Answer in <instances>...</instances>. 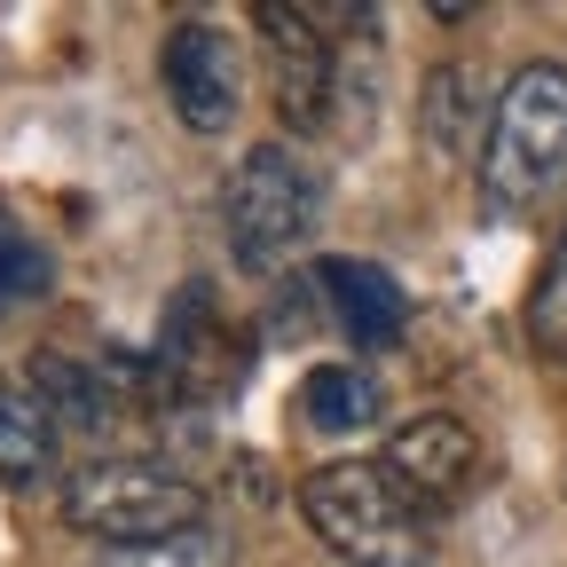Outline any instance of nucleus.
I'll return each mask as SVG.
<instances>
[{
	"mask_svg": "<svg viewBox=\"0 0 567 567\" xmlns=\"http://www.w3.org/2000/svg\"><path fill=\"white\" fill-rule=\"evenodd\" d=\"M308 528L347 559V567H425L434 528H425L417 496L386 473V457H331L300 481Z\"/></svg>",
	"mask_w": 567,
	"mask_h": 567,
	"instance_id": "1",
	"label": "nucleus"
},
{
	"mask_svg": "<svg viewBox=\"0 0 567 567\" xmlns=\"http://www.w3.org/2000/svg\"><path fill=\"white\" fill-rule=\"evenodd\" d=\"M567 189V63H520L481 151V205L520 221Z\"/></svg>",
	"mask_w": 567,
	"mask_h": 567,
	"instance_id": "2",
	"label": "nucleus"
},
{
	"mask_svg": "<svg viewBox=\"0 0 567 567\" xmlns=\"http://www.w3.org/2000/svg\"><path fill=\"white\" fill-rule=\"evenodd\" d=\"M63 520L118 551V544H158V536L205 528V496L189 473H174L158 457H95L63 481Z\"/></svg>",
	"mask_w": 567,
	"mask_h": 567,
	"instance_id": "3",
	"label": "nucleus"
},
{
	"mask_svg": "<svg viewBox=\"0 0 567 567\" xmlns=\"http://www.w3.org/2000/svg\"><path fill=\"white\" fill-rule=\"evenodd\" d=\"M229 252L237 268L252 276H276L284 260H292L316 229V174L284 151V142H260V151H245V166L229 174Z\"/></svg>",
	"mask_w": 567,
	"mask_h": 567,
	"instance_id": "4",
	"label": "nucleus"
},
{
	"mask_svg": "<svg viewBox=\"0 0 567 567\" xmlns=\"http://www.w3.org/2000/svg\"><path fill=\"white\" fill-rule=\"evenodd\" d=\"M260 40H268V63H276V111L284 126H331V71H339V48H323V9H284V0H260L252 9Z\"/></svg>",
	"mask_w": 567,
	"mask_h": 567,
	"instance_id": "5",
	"label": "nucleus"
},
{
	"mask_svg": "<svg viewBox=\"0 0 567 567\" xmlns=\"http://www.w3.org/2000/svg\"><path fill=\"white\" fill-rule=\"evenodd\" d=\"M158 71H166V95H174V111H182L189 134H221V126L237 118V103H245L237 40H229L221 24H205V17H189V24L166 32Z\"/></svg>",
	"mask_w": 567,
	"mask_h": 567,
	"instance_id": "6",
	"label": "nucleus"
},
{
	"mask_svg": "<svg viewBox=\"0 0 567 567\" xmlns=\"http://www.w3.org/2000/svg\"><path fill=\"white\" fill-rule=\"evenodd\" d=\"M386 473L417 496V505H450V496H465V481L481 473V442H473L465 417H450V410H417L410 425H394Z\"/></svg>",
	"mask_w": 567,
	"mask_h": 567,
	"instance_id": "7",
	"label": "nucleus"
},
{
	"mask_svg": "<svg viewBox=\"0 0 567 567\" xmlns=\"http://www.w3.org/2000/svg\"><path fill=\"white\" fill-rule=\"evenodd\" d=\"M496 103H505V95L488 87L481 63H434V80H425V95H417V134L434 142L450 166H465V158L488 151Z\"/></svg>",
	"mask_w": 567,
	"mask_h": 567,
	"instance_id": "8",
	"label": "nucleus"
},
{
	"mask_svg": "<svg viewBox=\"0 0 567 567\" xmlns=\"http://www.w3.org/2000/svg\"><path fill=\"white\" fill-rule=\"evenodd\" d=\"M316 284L331 292V316H339V331L354 339V354H386V347H402L410 300H402V284H394L386 268H371V260H323Z\"/></svg>",
	"mask_w": 567,
	"mask_h": 567,
	"instance_id": "9",
	"label": "nucleus"
},
{
	"mask_svg": "<svg viewBox=\"0 0 567 567\" xmlns=\"http://www.w3.org/2000/svg\"><path fill=\"white\" fill-rule=\"evenodd\" d=\"M55 434L32 386H0V488H48L55 481Z\"/></svg>",
	"mask_w": 567,
	"mask_h": 567,
	"instance_id": "10",
	"label": "nucleus"
},
{
	"mask_svg": "<svg viewBox=\"0 0 567 567\" xmlns=\"http://www.w3.org/2000/svg\"><path fill=\"white\" fill-rule=\"evenodd\" d=\"M300 417L308 434H363V425L386 417V386L363 363H316L300 386Z\"/></svg>",
	"mask_w": 567,
	"mask_h": 567,
	"instance_id": "11",
	"label": "nucleus"
},
{
	"mask_svg": "<svg viewBox=\"0 0 567 567\" xmlns=\"http://www.w3.org/2000/svg\"><path fill=\"white\" fill-rule=\"evenodd\" d=\"M32 394H40V410L63 425V434H103L111 410H118L103 371L71 363V354H32Z\"/></svg>",
	"mask_w": 567,
	"mask_h": 567,
	"instance_id": "12",
	"label": "nucleus"
},
{
	"mask_svg": "<svg viewBox=\"0 0 567 567\" xmlns=\"http://www.w3.org/2000/svg\"><path fill=\"white\" fill-rule=\"evenodd\" d=\"M528 339L536 354H551V363H567V221L536 268V292H528Z\"/></svg>",
	"mask_w": 567,
	"mask_h": 567,
	"instance_id": "13",
	"label": "nucleus"
},
{
	"mask_svg": "<svg viewBox=\"0 0 567 567\" xmlns=\"http://www.w3.org/2000/svg\"><path fill=\"white\" fill-rule=\"evenodd\" d=\"M95 567H237V551H229V536L189 528V536H158V544H118Z\"/></svg>",
	"mask_w": 567,
	"mask_h": 567,
	"instance_id": "14",
	"label": "nucleus"
},
{
	"mask_svg": "<svg viewBox=\"0 0 567 567\" xmlns=\"http://www.w3.org/2000/svg\"><path fill=\"white\" fill-rule=\"evenodd\" d=\"M48 252H40V237H24V229H9L0 221V316L9 308H24V300H40L48 292Z\"/></svg>",
	"mask_w": 567,
	"mask_h": 567,
	"instance_id": "15",
	"label": "nucleus"
}]
</instances>
